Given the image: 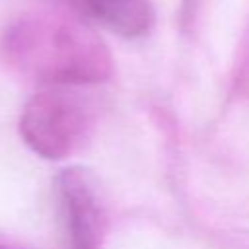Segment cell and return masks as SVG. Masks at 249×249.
<instances>
[{
  "mask_svg": "<svg viewBox=\"0 0 249 249\" xmlns=\"http://www.w3.org/2000/svg\"><path fill=\"white\" fill-rule=\"evenodd\" d=\"M0 53L14 72L49 88H82L111 76L101 39L84 23L53 12H27L6 25Z\"/></svg>",
  "mask_w": 249,
  "mask_h": 249,
  "instance_id": "6da1fadb",
  "label": "cell"
},
{
  "mask_svg": "<svg viewBox=\"0 0 249 249\" xmlns=\"http://www.w3.org/2000/svg\"><path fill=\"white\" fill-rule=\"evenodd\" d=\"M95 123L97 105L78 86H51L25 103L19 134L37 156L64 160L89 142Z\"/></svg>",
  "mask_w": 249,
  "mask_h": 249,
  "instance_id": "7a4b0ae2",
  "label": "cell"
},
{
  "mask_svg": "<svg viewBox=\"0 0 249 249\" xmlns=\"http://www.w3.org/2000/svg\"><path fill=\"white\" fill-rule=\"evenodd\" d=\"M54 195L68 249H99L105 235L103 189L86 165H70L54 177Z\"/></svg>",
  "mask_w": 249,
  "mask_h": 249,
  "instance_id": "3957f363",
  "label": "cell"
},
{
  "mask_svg": "<svg viewBox=\"0 0 249 249\" xmlns=\"http://www.w3.org/2000/svg\"><path fill=\"white\" fill-rule=\"evenodd\" d=\"M86 10L105 27L123 37L144 35L154 19L148 0H82Z\"/></svg>",
  "mask_w": 249,
  "mask_h": 249,
  "instance_id": "277c9868",
  "label": "cell"
},
{
  "mask_svg": "<svg viewBox=\"0 0 249 249\" xmlns=\"http://www.w3.org/2000/svg\"><path fill=\"white\" fill-rule=\"evenodd\" d=\"M0 249H8V247H2V245H0Z\"/></svg>",
  "mask_w": 249,
  "mask_h": 249,
  "instance_id": "5b68a950",
  "label": "cell"
}]
</instances>
